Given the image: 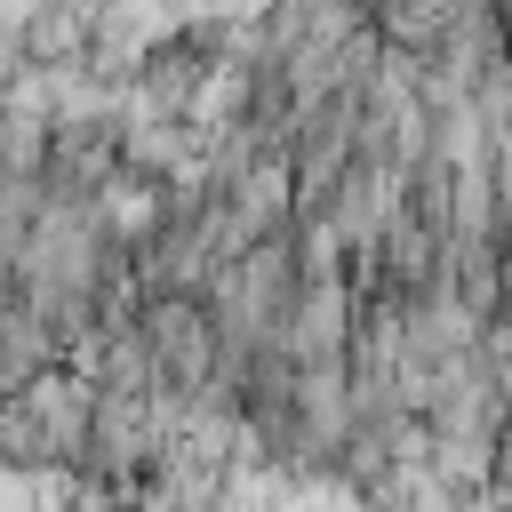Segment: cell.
<instances>
[{
	"label": "cell",
	"instance_id": "obj_1",
	"mask_svg": "<svg viewBox=\"0 0 512 512\" xmlns=\"http://www.w3.org/2000/svg\"><path fill=\"white\" fill-rule=\"evenodd\" d=\"M376 24L392 32V48H440L456 32V0H384Z\"/></svg>",
	"mask_w": 512,
	"mask_h": 512
}]
</instances>
